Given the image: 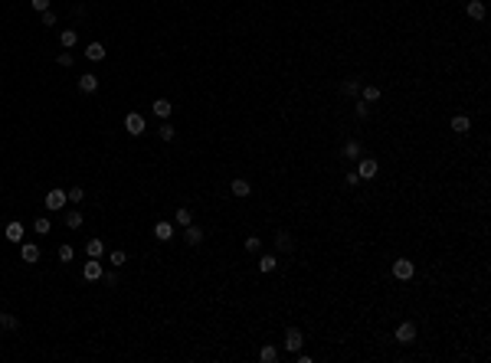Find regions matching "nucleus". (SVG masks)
Masks as SVG:
<instances>
[{
    "instance_id": "nucleus-23",
    "label": "nucleus",
    "mask_w": 491,
    "mask_h": 363,
    "mask_svg": "<svg viewBox=\"0 0 491 363\" xmlns=\"http://www.w3.org/2000/svg\"><path fill=\"white\" fill-rule=\"evenodd\" d=\"M76 40H79V33H76V30H62V33H59V43H62L66 49H72V46H76Z\"/></svg>"
},
{
    "instance_id": "nucleus-19",
    "label": "nucleus",
    "mask_w": 491,
    "mask_h": 363,
    "mask_svg": "<svg viewBox=\"0 0 491 363\" xmlns=\"http://www.w3.org/2000/svg\"><path fill=\"white\" fill-rule=\"evenodd\" d=\"M259 360H262V363H275V360H278V347H272V344H265V347L259 350Z\"/></svg>"
},
{
    "instance_id": "nucleus-6",
    "label": "nucleus",
    "mask_w": 491,
    "mask_h": 363,
    "mask_svg": "<svg viewBox=\"0 0 491 363\" xmlns=\"http://www.w3.org/2000/svg\"><path fill=\"white\" fill-rule=\"evenodd\" d=\"M396 340H399V344H413V340H416V324L403 321L399 327H396Z\"/></svg>"
},
{
    "instance_id": "nucleus-20",
    "label": "nucleus",
    "mask_w": 491,
    "mask_h": 363,
    "mask_svg": "<svg viewBox=\"0 0 491 363\" xmlns=\"http://www.w3.org/2000/svg\"><path fill=\"white\" fill-rule=\"evenodd\" d=\"M151 108H154L157 118H167V115H170V102H167V98H154V105H151Z\"/></svg>"
},
{
    "instance_id": "nucleus-38",
    "label": "nucleus",
    "mask_w": 491,
    "mask_h": 363,
    "mask_svg": "<svg viewBox=\"0 0 491 363\" xmlns=\"http://www.w3.org/2000/svg\"><path fill=\"white\" fill-rule=\"evenodd\" d=\"M56 62H59V66H72L76 59H72V53H59V56H56Z\"/></svg>"
},
{
    "instance_id": "nucleus-16",
    "label": "nucleus",
    "mask_w": 491,
    "mask_h": 363,
    "mask_svg": "<svg viewBox=\"0 0 491 363\" xmlns=\"http://www.w3.org/2000/svg\"><path fill=\"white\" fill-rule=\"evenodd\" d=\"M341 154L347 157V161H354V157H360V154H364V148H360V141H347Z\"/></svg>"
},
{
    "instance_id": "nucleus-25",
    "label": "nucleus",
    "mask_w": 491,
    "mask_h": 363,
    "mask_svg": "<svg viewBox=\"0 0 491 363\" xmlns=\"http://www.w3.org/2000/svg\"><path fill=\"white\" fill-rule=\"evenodd\" d=\"M174 223H177V226H190V223H193L190 210H187V206H180L177 213H174Z\"/></svg>"
},
{
    "instance_id": "nucleus-12",
    "label": "nucleus",
    "mask_w": 491,
    "mask_h": 363,
    "mask_svg": "<svg viewBox=\"0 0 491 363\" xmlns=\"http://www.w3.org/2000/svg\"><path fill=\"white\" fill-rule=\"evenodd\" d=\"M154 236H157V242H170V239H174V226L161 219V223L154 226Z\"/></svg>"
},
{
    "instance_id": "nucleus-24",
    "label": "nucleus",
    "mask_w": 491,
    "mask_h": 363,
    "mask_svg": "<svg viewBox=\"0 0 491 363\" xmlns=\"http://www.w3.org/2000/svg\"><path fill=\"white\" fill-rule=\"evenodd\" d=\"M360 98H364V102H377V98H380V89H377V85H360Z\"/></svg>"
},
{
    "instance_id": "nucleus-36",
    "label": "nucleus",
    "mask_w": 491,
    "mask_h": 363,
    "mask_svg": "<svg viewBox=\"0 0 491 363\" xmlns=\"http://www.w3.org/2000/svg\"><path fill=\"white\" fill-rule=\"evenodd\" d=\"M56 256H59V262H72V256H76V252H72V245H59V252H56Z\"/></svg>"
},
{
    "instance_id": "nucleus-26",
    "label": "nucleus",
    "mask_w": 491,
    "mask_h": 363,
    "mask_svg": "<svg viewBox=\"0 0 491 363\" xmlns=\"http://www.w3.org/2000/svg\"><path fill=\"white\" fill-rule=\"evenodd\" d=\"M341 92L347 95V98H354V95H360V82H357V79H347V82L341 85Z\"/></svg>"
},
{
    "instance_id": "nucleus-34",
    "label": "nucleus",
    "mask_w": 491,
    "mask_h": 363,
    "mask_svg": "<svg viewBox=\"0 0 491 363\" xmlns=\"http://www.w3.org/2000/svg\"><path fill=\"white\" fill-rule=\"evenodd\" d=\"M354 115H357V118H360V121H364V118H367V115H370V105H367V102H364V98H360V102H357V105H354Z\"/></svg>"
},
{
    "instance_id": "nucleus-30",
    "label": "nucleus",
    "mask_w": 491,
    "mask_h": 363,
    "mask_svg": "<svg viewBox=\"0 0 491 363\" xmlns=\"http://www.w3.org/2000/svg\"><path fill=\"white\" fill-rule=\"evenodd\" d=\"M275 265H278V258H275V256H262L259 258V272H275Z\"/></svg>"
},
{
    "instance_id": "nucleus-39",
    "label": "nucleus",
    "mask_w": 491,
    "mask_h": 363,
    "mask_svg": "<svg viewBox=\"0 0 491 363\" xmlns=\"http://www.w3.org/2000/svg\"><path fill=\"white\" fill-rule=\"evenodd\" d=\"M102 278H105V285H108V288H115V285H118V272H108V275L102 272Z\"/></svg>"
},
{
    "instance_id": "nucleus-29",
    "label": "nucleus",
    "mask_w": 491,
    "mask_h": 363,
    "mask_svg": "<svg viewBox=\"0 0 491 363\" xmlns=\"http://www.w3.org/2000/svg\"><path fill=\"white\" fill-rule=\"evenodd\" d=\"M124 262H128V256H124L122 249H115V252H111V256H108V265H111V269H122Z\"/></svg>"
},
{
    "instance_id": "nucleus-13",
    "label": "nucleus",
    "mask_w": 491,
    "mask_h": 363,
    "mask_svg": "<svg viewBox=\"0 0 491 363\" xmlns=\"http://www.w3.org/2000/svg\"><path fill=\"white\" fill-rule=\"evenodd\" d=\"M465 14L472 16V20H485V3H481V0H468Z\"/></svg>"
},
{
    "instance_id": "nucleus-7",
    "label": "nucleus",
    "mask_w": 491,
    "mask_h": 363,
    "mask_svg": "<svg viewBox=\"0 0 491 363\" xmlns=\"http://www.w3.org/2000/svg\"><path fill=\"white\" fill-rule=\"evenodd\" d=\"M43 203H46V210H62L66 206V190H49Z\"/></svg>"
},
{
    "instance_id": "nucleus-14",
    "label": "nucleus",
    "mask_w": 491,
    "mask_h": 363,
    "mask_svg": "<svg viewBox=\"0 0 491 363\" xmlns=\"http://www.w3.org/2000/svg\"><path fill=\"white\" fill-rule=\"evenodd\" d=\"M85 59H92V62H102V59H105V46H102V43H89V49H85Z\"/></svg>"
},
{
    "instance_id": "nucleus-27",
    "label": "nucleus",
    "mask_w": 491,
    "mask_h": 363,
    "mask_svg": "<svg viewBox=\"0 0 491 363\" xmlns=\"http://www.w3.org/2000/svg\"><path fill=\"white\" fill-rule=\"evenodd\" d=\"M157 135H161V141H174V135H177V128H174L170 121H164L161 128H157Z\"/></svg>"
},
{
    "instance_id": "nucleus-31",
    "label": "nucleus",
    "mask_w": 491,
    "mask_h": 363,
    "mask_svg": "<svg viewBox=\"0 0 491 363\" xmlns=\"http://www.w3.org/2000/svg\"><path fill=\"white\" fill-rule=\"evenodd\" d=\"M66 200L82 203V200H85V190H82V187H69V190H66Z\"/></svg>"
},
{
    "instance_id": "nucleus-18",
    "label": "nucleus",
    "mask_w": 491,
    "mask_h": 363,
    "mask_svg": "<svg viewBox=\"0 0 491 363\" xmlns=\"http://www.w3.org/2000/svg\"><path fill=\"white\" fill-rule=\"evenodd\" d=\"M230 190H232V197H239V200H243V197H249V190H252V187H249V180H232Z\"/></svg>"
},
{
    "instance_id": "nucleus-2",
    "label": "nucleus",
    "mask_w": 491,
    "mask_h": 363,
    "mask_svg": "<svg viewBox=\"0 0 491 363\" xmlns=\"http://www.w3.org/2000/svg\"><path fill=\"white\" fill-rule=\"evenodd\" d=\"M413 275H416V265H413L409 258H396L393 262V278L396 282H409Z\"/></svg>"
},
{
    "instance_id": "nucleus-4",
    "label": "nucleus",
    "mask_w": 491,
    "mask_h": 363,
    "mask_svg": "<svg viewBox=\"0 0 491 363\" xmlns=\"http://www.w3.org/2000/svg\"><path fill=\"white\" fill-rule=\"evenodd\" d=\"M377 170H380V167H377V161H373V157H364V161L357 164V177H360V180H373V177H377Z\"/></svg>"
},
{
    "instance_id": "nucleus-9",
    "label": "nucleus",
    "mask_w": 491,
    "mask_h": 363,
    "mask_svg": "<svg viewBox=\"0 0 491 363\" xmlns=\"http://www.w3.org/2000/svg\"><path fill=\"white\" fill-rule=\"evenodd\" d=\"M98 89V76H92V72H85V76H79V92L92 95Z\"/></svg>"
},
{
    "instance_id": "nucleus-17",
    "label": "nucleus",
    "mask_w": 491,
    "mask_h": 363,
    "mask_svg": "<svg viewBox=\"0 0 491 363\" xmlns=\"http://www.w3.org/2000/svg\"><path fill=\"white\" fill-rule=\"evenodd\" d=\"M292 245H295V239H292L288 232H278V236H275V249H278V252H292Z\"/></svg>"
},
{
    "instance_id": "nucleus-8",
    "label": "nucleus",
    "mask_w": 491,
    "mask_h": 363,
    "mask_svg": "<svg viewBox=\"0 0 491 363\" xmlns=\"http://www.w3.org/2000/svg\"><path fill=\"white\" fill-rule=\"evenodd\" d=\"M102 262L98 258H92V262H85V269H82V275H85V282H95V278H102Z\"/></svg>"
},
{
    "instance_id": "nucleus-3",
    "label": "nucleus",
    "mask_w": 491,
    "mask_h": 363,
    "mask_svg": "<svg viewBox=\"0 0 491 363\" xmlns=\"http://www.w3.org/2000/svg\"><path fill=\"white\" fill-rule=\"evenodd\" d=\"M301 344H305L301 331H298V327H288V331H285V350H288V353H298Z\"/></svg>"
},
{
    "instance_id": "nucleus-33",
    "label": "nucleus",
    "mask_w": 491,
    "mask_h": 363,
    "mask_svg": "<svg viewBox=\"0 0 491 363\" xmlns=\"http://www.w3.org/2000/svg\"><path fill=\"white\" fill-rule=\"evenodd\" d=\"M0 324H3L7 331H16V327H20V321H16L14 314H0Z\"/></svg>"
},
{
    "instance_id": "nucleus-10",
    "label": "nucleus",
    "mask_w": 491,
    "mask_h": 363,
    "mask_svg": "<svg viewBox=\"0 0 491 363\" xmlns=\"http://www.w3.org/2000/svg\"><path fill=\"white\" fill-rule=\"evenodd\" d=\"M184 239H187V245H200V242H203V229L193 226V223L184 226Z\"/></svg>"
},
{
    "instance_id": "nucleus-40",
    "label": "nucleus",
    "mask_w": 491,
    "mask_h": 363,
    "mask_svg": "<svg viewBox=\"0 0 491 363\" xmlns=\"http://www.w3.org/2000/svg\"><path fill=\"white\" fill-rule=\"evenodd\" d=\"M30 3H33V10H40V14H43V10H49L53 0H30Z\"/></svg>"
},
{
    "instance_id": "nucleus-22",
    "label": "nucleus",
    "mask_w": 491,
    "mask_h": 363,
    "mask_svg": "<svg viewBox=\"0 0 491 363\" xmlns=\"http://www.w3.org/2000/svg\"><path fill=\"white\" fill-rule=\"evenodd\" d=\"M82 223H85V216H82L79 210H69V213H66V226L69 229H79Z\"/></svg>"
},
{
    "instance_id": "nucleus-5",
    "label": "nucleus",
    "mask_w": 491,
    "mask_h": 363,
    "mask_svg": "<svg viewBox=\"0 0 491 363\" xmlns=\"http://www.w3.org/2000/svg\"><path fill=\"white\" fill-rule=\"evenodd\" d=\"M20 258H23L27 265L40 262V245H36V242H20Z\"/></svg>"
},
{
    "instance_id": "nucleus-35",
    "label": "nucleus",
    "mask_w": 491,
    "mask_h": 363,
    "mask_svg": "<svg viewBox=\"0 0 491 363\" xmlns=\"http://www.w3.org/2000/svg\"><path fill=\"white\" fill-rule=\"evenodd\" d=\"M259 249H262L259 236H249V239H246V252H259Z\"/></svg>"
},
{
    "instance_id": "nucleus-15",
    "label": "nucleus",
    "mask_w": 491,
    "mask_h": 363,
    "mask_svg": "<svg viewBox=\"0 0 491 363\" xmlns=\"http://www.w3.org/2000/svg\"><path fill=\"white\" fill-rule=\"evenodd\" d=\"M102 252H105V242H102V239H89L85 256H89V258H102Z\"/></svg>"
},
{
    "instance_id": "nucleus-28",
    "label": "nucleus",
    "mask_w": 491,
    "mask_h": 363,
    "mask_svg": "<svg viewBox=\"0 0 491 363\" xmlns=\"http://www.w3.org/2000/svg\"><path fill=\"white\" fill-rule=\"evenodd\" d=\"M33 229H36V232H40V236H46V232H49V229H53V223H49V219H46V216H36V219H33Z\"/></svg>"
},
{
    "instance_id": "nucleus-32",
    "label": "nucleus",
    "mask_w": 491,
    "mask_h": 363,
    "mask_svg": "<svg viewBox=\"0 0 491 363\" xmlns=\"http://www.w3.org/2000/svg\"><path fill=\"white\" fill-rule=\"evenodd\" d=\"M344 187H351V190L360 187V177H357V170H347V174H344Z\"/></svg>"
},
{
    "instance_id": "nucleus-21",
    "label": "nucleus",
    "mask_w": 491,
    "mask_h": 363,
    "mask_svg": "<svg viewBox=\"0 0 491 363\" xmlns=\"http://www.w3.org/2000/svg\"><path fill=\"white\" fill-rule=\"evenodd\" d=\"M7 239H10V242H23V223H10V226H7Z\"/></svg>"
},
{
    "instance_id": "nucleus-1",
    "label": "nucleus",
    "mask_w": 491,
    "mask_h": 363,
    "mask_svg": "<svg viewBox=\"0 0 491 363\" xmlns=\"http://www.w3.org/2000/svg\"><path fill=\"white\" fill-rule=\"evenodd\" d=\"M124 131H128L131 137L144 135V115H141V111H128V115H124Z\"/></svg>"
},
{
    "instance_id": "nucleus-11",
    "label": "nucleus",
    "mask_w": 491,
    "mask_h": 363,
    "mask_svg": "<svg viewBox=\"0 0 491 363\" xmlns=\"http://www.w3.org/2000/svg\"><path fill=\"white\" fill-rule=\"evenodd\" d=\"M452 131H455V135H468V131H472V118H468V115H455V118H452Z\"/></svg>"
},
{
    "instance_id": "nucleus-37",
    "label": "nucleus",
    "mask_w": 491,
    "mask_h": 363,
    "mask_svg": "<svg viewBox=\"0 0 491 363\" xmlns=\"http://www.w3.org/2000/svg\"><path fill=\"white\" fill-rule=\"evenodd\" d=\"M40 20H43V27H56V14H53V10H43Z\"/></svg>"
}]
</instances>
